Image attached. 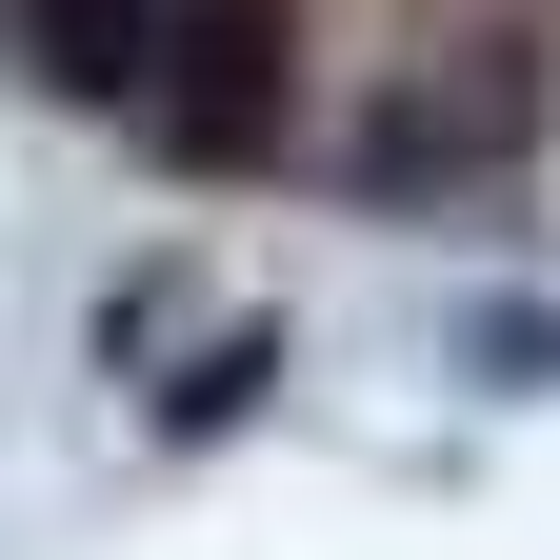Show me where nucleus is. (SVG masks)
Segmentation results:
<instances>
[{
    "instance_id": "nucleus-3",
    "label": "nucleus",
    "mask_w": 560,
    "mask_h": 560,
    "mask_svg": "<svg viewBox=\"0 0 560 560\" xmlns=\"http://www.w3.org/2000/svg\"><path fill=\"white\" fill-rule=\"evenodd\" d=\"M21 40H40V81H60V101H161L180 0H21Z\"/></svg>"
},
{
    "instance_id": "nucleus-2",
    "label": "nucleus",
    "mask_w": 560,
    "mask_h": 560,
    "mask_svg": "<svg viewBox=\"0 0 560 560\" xmlns=\"http://www.w3.org/2000/svg\"><path fill=\"white\" fill-rule=\"evenodd\" d=\"M501 140H521V81H501V60H480V81H400V101L361 120V180L400 200V180H460V161H501Z\"/></svg>"
},
{
    "instance_id": "nucleus-4",
    "label": "nucleus",
    "mask_w": 560,
    "mask_h": 560,
    "mask_svg": "<svg viewBox=\"0 0 560 560\" xmlns=\"http://www.w3.org/2000/svg\"><path fill=\"white\" fill-rule=\"evenodd\" d=\"M260 361H280V340H260V320H221V340L161 381V420H180V441H200V420H241V400H260Z\"/></svg>"
},
{
    "instance_id": "nucleus-1",
    "label": "nucleus",
    "mask_w": 560,
    "mask_h": 560,
    "mask_svg": "<svg viewBox=\"0 0 560 560\" xmlns=\"http://www.w3.org/2000/svg\"><path fill=\"white\" fill-rule=\"evenodd\" d=\"M140 120H161L180 161H260V140H280V0H180Z\"/></svg>"
}]
</instances>
